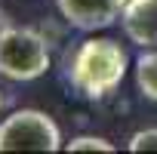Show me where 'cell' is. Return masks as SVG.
I'll return each mask as SVG.
<instances>
[{
  "label": "cell",
  "instance_id": "cell-4",
  "mask_svg": "<svg viewBox=\"0 0 157 154\" xmlns=\"http://www.w3.org/2000/svg\"><path fill=\"white\" fill-rule=\"evenodd\" d=\"M62 19L77 31H102L114 25L126 0H56Z\"/></svg>",
  "mask_w": 157,
  "mask_h": 154
},
{
  "label": "cell",
  "instance_id": "cell-7",
  "mask_svg": "<svg viewBox=\"0 0 157 154\" xmlns=\"http://www.w3.org/2000/svg\"><path fill=\"white\" fill-rule=\"evenodd\" d=\"M65 151H68V154H71V151H105V154H111L114 145H111L105 136H74L71 142H65Z\"/></svg>",
  "mask_w": 157,
  "mask_h": 154
},
{
  "label": "cell",
  "instance_id": "cell-5",
  "mask_svg": "<svg viewBox=\"0 0 157 154\" xmlns=\"http://www.w3.org/2000/svg\"><path fill=\"white\" fill-rule=\"evenodd\" d=\"M120 25L136 46L142 49L157 46V0H126Z\"/></svg>",
  "mask_w": 157,
  "mask_h": 154
},
{
  "label": "cell",
  "instance_id": "cell-8",
  "mask_svg": "<svg viewBox=\"0 0 157 154\" xmlns=\"http://www.w3.org/2000/svg\"><path fill=\"white\" fill-rule=\"evenodd\" d=\"M129 151H157V126H148V129H139L129 136Z\"/></svg>",
  "mask_w": 157,
  "mask_h": 154
},
{
  "label": "cell",
  "instance_id": "cell-1",
  "mask_svg": "<svg viewBox=\"0 0 157 154\" xmlns=\"http://www.w3.org/2000/svg\"><path fill=\"white\" fill-rule=\"evenodd\" d=\"M129 56L111 37H86L68 59V83L83 99H108L126 77Z\"/></svg>",
  "mask_w": 157,
  "mask_h": 154
},
{
  "label": "cell",
  "instance_id": "cell-9",
  "mask_svg": "<svg viewBox=\"0 0 157 154\" xmlns=\"http://www.w3.org/2000/svg\"><path fill=\"white\" fill-rule=\"evenodd\" d=\"M3 108H6V96H3V90H0V114H3Z\"/></svg>",
  "mask_w": 157,
  "mask_h": 154
},
{
  "label": "cell",
  "instance_id": "cell-3",
  "mask_svg": "<svg viewBox=\"0 0 157 154\" xmlns=\"http://www.w3.org/2000/svg\"><path fill=\"white\" fill-rule=\"evenodd\" d=\"M62 129L59 123L37 108H19L0 120V151H59Z\"/></svg>",
  "mask_w": 157,
  "mask_h": 154
},
{
  "label": "cell",
  "instance_id": "cell-2",
  "mask_svg": "<svg viewBox=\"0 0 157 154\" xmlns=\"http://www.w3.org/2000/svg\"><path fill=\"white\" fill-rule=\"evenodd\" d=\"M52 56H49V40L22 25H6L0 31V77L6 80H37L46 74Z\"/></svg>",
  "mask_w": 157,
  "mask_h": 154
},
{
  "label": "cell",
  "instance_id": "cell-6",
  "mask_svg": "<svg viewBox=\"0 0 157 154\" xmlns=\"http://www.w3.org/2000/svg\"><path fill=\"white\" fill-rule=\"evenodd\" d=\"M136 87L145 99L157 102V46L145 49L136 59Z\"/></svg>",
  "mask_w": 157,
  "mask_h": 154
}]
</instances>
